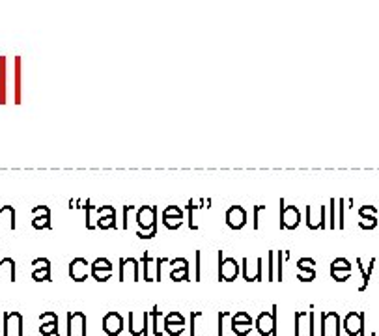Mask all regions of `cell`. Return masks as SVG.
<instances>
[{
	"instance_id": "obj_21",
	"label": "cell",
	"mask_w": 379,
	"mask_h": 336,
	"mask_svg": "<svg viewBox=\"0 0 379 336\" xmlns=\"http://www.w3.org/2000/svg\"><path fill=\"white\" fill-rule=\"evenodd\" d=\"M202 204H204V200L200 198V202H198V206H196V200L195 198H191L189 204L185 206V209H187V223H189V228L191 230H198V224L195 223V211L196 209H202Z\"/></svg>"
},
{
	"instance_id": "obj_24",
	"label": "cell",
	"mask_w": 379,
	"mask_h": 336,
	"mask_svg": "<svg viewBox=\"0 0 379 336\" xmlns=\"http://www.w3.org/2000/svg\"><path fill=\"white\" fill-rule=\"evenodd\" d=\"M84 209H86V228L88 230H93V228L98 226V221L93 219V215H98V207L92 206L90 200H86L84 202Z\"/></svg>"
},
{
	"instance_id": "obj_20",
	"label": "cell",
	"mask_w": 379,
	"mask_h": 336,
	"mask_svg": "<svg viewBox=\"0 0 379 336\" xmlns=\"http://www.w3.org/2000/svg\"><path fill=\"white\" fill-rule=\"evenodd\" d=\"M8 99V64L6 56H0V105H6Z\"/></svg>"
},
{
	"instance_id": "obj_7",
	"label": "cell",
	"mask_w": 379,
	"mask_h": 336,
	"mask_svg": "<svg viewBox=\"0 0 379 336\" xmlns=\"http://www.w3.org/2000/svg\"><path fill=\"white\" fill-rule=\"evenodd\" d=\"M136 224L138 230H152L153 226H157V207L155 206H140L136 209Z\"/></svg>"
},
{
	"instance_id": "obj_60",
	"label": "cell",
	"mask_w": 379,
	"mask_h": 336,
	"mask_svg": "<svg viewBox=\"0 0 379 336\" xmlns=\"http://www.w3.org/2000/svg\"><path fill=\"white\" fill-rule=\"evenodd\" d=\"M75 202L77 200H69V207H71V209H75Z\"/></svg>"
},
{
	"instance_id": "obj_19",
	"label": "cell",
	"mask_w": 379,
	"mask_h": 336,
	"mask_svg": "<svg viewBox=\"0 0 379 336\" xmlns=\"http://www.w3.org/2000/svg\"><path fill=\"white\" fill-rule=\"evenodd\" d=\"M293 334L295 336H303L304 332L309 334V312H303V310H297L293 314Z\"/></svg>"
},
{
	"instance_id": "obj_26",
	"label": "cell",
	"mask_w": 379,
	"mask_h": 336,
	"mask_svg": "<svg viewBox=\"0 0 379 336\" xmlns=\"http://www.w3.org/2000/svg\"><path fill=\"white\" fill-rule=\"evenodd\" d=\"M152 263H155V260H153L152 256L148 254V252H144L142 254V267H144V280L146 282H153L155 278H153V275H152Z\"/></svg>"
},
{
	"instance_id": "obj_40",
	"label": "cell",
	"mask_w": 379,
	"mask_h": 336,
	"mask_svg": "<svg viewBox=\"0 0 379 336\" xmlns=\"http://www.w3.org/2000/svg\"><path fill=\"white\" fill-rule=\"evenodd\" d=\"M330 269H347V271H351V263L346 258H335L330 261Z\"/></svg>"
},
{
	"instance_id": "obj_23",
	"label": "cell",
	"mask_w": 379,
	"mask_h": 336,
	"mask_svg": "<svg viewBox=\"0 0 379 336\" xmlns=\"http://www.w3.org/2000/svg\"><path fill=\"white\" fill-rule=\"evenodd\" d=\"M357 266H359V269H361V275H363V280H364V284H363L361 287H359V290H361V292H364V290L368 287V280H370V275H372V271H374L375 260L372 258V260H370V266L366 267V269H364L363 260H361V258H357Z\"/></svg>"
},
{
	"instance_id": "obj_55",
	"label": "cell",
	"mask_w": 379,
	"mask_h": 336,
	"mask_svg": "<svg viewBox=\"0 0 379 336\" xmlns=\"http://www.w3.org/2000/svg\"><path fill=\"white\" fill-rule=\"evenodd\" d=\"M309 334H318V331H316V312H309Z\"/></svg>"
},
{
	"instance_id": "obj_12",
	"label": "cell",
	"mask_w": 379,
	"mask_h": 336,
	"mask_svg": "<svg viewBox=\"0 0 379 336\" xmlns=\"http://www.w3.org/2000/svg\"><path fill=\"white\" fill-rule=\"evenodd\" d=\"M103 331L105 334L108 336H118L120 332L124 331V318H122V314H118L116 310H110V312H107L103 318Z\"/></svg>"
},
{
	"instance_id": "obj_29",
	"label": "cell",
	"mask_w": 379,
	"mask_h": 336,
	"mask_svg": "<svg viewBox=\"0 0 379 336\" xmlns=\"http://www.w3.org/2000/svg\"><path fill=\"white\" fill-rule=\"evenodd\" d=\"M232 316H233V314H230V312H224V310L217 314V320H219V325H217V334H219V336H224V334H226V329H224V327H226V323H224V321H226V320H232Z\"/></svg>"
},
{
	"instance_id": "obj_32",
	"label": "cell",
	"mask_w": 379,
	"mask_h": 336,
	"mask_svg": "<svg viewBox=\"0 0 379 336\" xmlns=\"http://www.w3.org/2000/svg\"><path fill=\"white\" fill-rule=\"evenodd\" d=\"M159 316H161V310H159L157 306H153V308L150 310V320H152V332L155 336H161L162 334V331H159V325H157Z\"/></svg>"
},
{
	"instance_id": "obj_2",
	"label": "cell",
	"mask_w": 379,
	"mask_h": 336,
	"mask_svg": "<svg viewBox=\"0 0 379 336\" xmlns=\"http://www.w3.org/2000/svg\"><path fill=\"white\" fill-rule=\"evenodd\" d=\"M278 204H280V230H295L301 223V211L297 206H286L284 198H280Z\"/></svg>"
},
{
	"instance_id": "obj_34",
	"label": "cell",
	"mask_w": 379,
	"mask_h": 336,
	"mask_svg": "<svg viewBox=\"0 0 379 336\" xmlns=\"http://www.w3.org/2000/svg\"><path fill=\"white\" fill-rule=\"evenodd\" d=\"M275 258H276V252H275V250H269V256H267V260H269V266H267V269H269V273H267V280H271V282L276 280V275H275Z\"/></svg>"
},
{
	"instance_id": "obj_8",
	"label": "cell",
	"mask_w": 379,
	"mask_h": 336,
	"mask_svg": "<svg viewBox=\"0 0 379 336\" xmlns=\"http://www.w3.org/2000/svg\"><path fill=\"white\" fill-rule=\"evenodd\" d=\"M129 332L133 336L150 334V312H142L140 318L136 312H129Z\"/></svg>"
},
{
	"instance_id": "obj_9",
	"label": "cell",
	"mask_w": 379,
	"mask_h": 336,
	"mask_svg": "<svg viewBox=\"0 0 379 336\" xmlns=\"http://www.w3.org/2000/svg\"><path fill=\"white\" fill-rule=\"evenodd\" d=\"M86 314L84 312H67V334L86 336Z\"/></svg>"
},
{
	"instance_id": "obj_49",
	"label": "cell",
	"mask_w": 379,
	"mask_h": 336,
	"mask_svg": "<svg viewBox=\"0 0 379 336\" xmlns=\"http://www.w3.org/2000/svg\"><path fill=\"white\" fill-rule=\"evenodd\" d=\"M202 316H204L202 312H191V316H189V318H191V321H189V334L191 336H196V320H198V318H202Z\"/></svg>"
},
{
	"instance_id": "obj_42",
	"label": "cell",
	"mask_w": 379,
	"mask_h": 336,
	"mask_svg": "<svg viewBox=\"0 0 379 336\" xmlns=\"http://www.w3.org/2000/svg\"><path fill=\"white\" fill-rule=\"evenodd\" d=\"M304 213H306V226H309L310 230H320V223L312 217V206L304 207Z\"/></svg>"
},
{
	"instance_id": "obj_18",
	"label": "cell",
	"mask_w": 379,
	"mask_h": 336,
	"mask_svg": "<svg viewBox=\"0 0 379 336\" xmlns=\"http://www.w3.org/2000/svg\"><path fill=\"white\" fill-rule=\"evenodd\" d=\"M8 230H15V207L13 206H2L0 204V230L2 228Z\"/></svg>"
},
{
	"instance_id": "obj_15",
	"label": "cell",
	"mask_w": 379,
	"mask_h": 336,
	"mask_svg": "<svg viewBox=\"0 0 379 336\" xmlns=\"http://www.w3.org/2000/svg\"><path fill=\"white\" fill-rule=\"evenodd\" d=\"M39 332L43 336H58V316L54 312H43L39 316Z\"/></svg>"
},
{
	"instance_id": "obj_47",
	"label": "cell",
	"mask_w": 379,
	"mask_h": 336,
	"mask_svg": "<svg viewBox=\"0 0 379 336\" xmlns=\"http://www.w3.org/2000/svg\"><path fill=\"white\" fill-rule=\"evenodd\" d=\"M32 226L36 230H45V228H51V219L49 217H38L32 221Z\"/></svg>"
},
{
	"instance_id": "obj_59",
	"label": "cell",
	"mask_w": 379,
	"mask_h": 336,
	"mask_svg": "<svg viewBox=\"0 0 379 336\" xmlns=\"http://www.w3.org/2000/svg\"><path fill=\"white\" fill-rule=\"evenodd\" d=\"M196 280L200 282V250H196Z\"/></svg>"
},
{
	"instance_id": "obj_27",
	"label": "cell",
	"mask_w": 379,
	"mask_h": 336,
	"mask_svg": "<svg viewBox=\"0 0 379 336\" xmlns=\"http://www.w3.org/2000/svg\"><path fill=\"white\" fill-rule=\"evenodd\" d=\"M98 228H101V230H108V228L116 230V228H118V224H116V213H110V215L99 217L98 219Z\"/></svg>"
},
{
	"instance_id": "obj_35",
	"label": "cell",
	"mask_w": 379,
	"mask_h": 336,
	"mask_svg": "<svg viewBox=\"0 0 379 336\" xmlns=\"http://www.w3.org/2000/svg\"><path fill=\"white\" fill-rule=\"evenodd\" d=\"M90 269H112V261L101 256V258H96L93 263H90Z\"/></svg>"
},
{
	"instance_id": "obj_28",
	"label": "cell",
	"mask_w": 379,
	"mask_h": 336,
	"mask_svg": "<svg viewBox=\"0 0 379 336\" xmlns=\"http://www.w3.org/2000/svg\"><path fill=\"white\" fill-rule=\"evenodd\" d=\"M164 325H187V323H185V318L181 316V312L172 310L170 314L164 316Z\"/></svg>"
},
{
	"instance_id": "obj_38",
	"label": "cell",
	"mask_w": 379,
	"mask_h": 336,
	"mask_svg": "<svg viewBox=\"0 0 379 336\" xmlns=\"http://www.w3.org/2000/svg\"><path fill=\"white\" fill-rule=\"evenodd\" d=\"M336 200L335 198H330V202H329V211H330V215H329V228L330 230H335V228H338V221H336Z\"/></svg>"
},
{
	"instance_id": "obj_51",
	"label": "cell",
	"mask_w": 379,
	"mask_h": 336,
	"mask_svg": "<svg viewBox=\"0 0 379 336\" xmlns=\"http://www.w3.org/2000/svg\"><path fill=\"white\" fill-rule=\"evenodd\" d=\"M187 325H164V332L170 336H179L181 332H185Z\"/></svg>"
},
{
	"instance_id": "obj_36",
	"label": "cell",
	"mask_w": 379,
	"mask_h": 336,
	"mask_svg": "<svg viewBox=\"0 0 379 336\" xmlns=\"http://www.w3.org/2000/svg\"><path fill=\"white\" fill-rule=\"evenodd\" d=\"M170 278L174 282H187L189 280V269H174V271H170Z\"/></svg>"
},
{
	"instance_id": "obj_44",
	"label": "cell",
	"mask_w": 379,
	"mask_h": 336,
	"mask_svg": "<svg viewBox=\"0 0 379 336\" xmlns=\"http://www.w3.org/2000/svg\"><path fill=\"white\" fill-rule=\"evenodd\" d=\"M170 271H174V269H189V261H187V258H174V260H170Z\"/></svg>"
},
{
	"instance_id": "obj_25",
	"label": "cell",
	"mask_w": 379,
	"mask_h": 336,
	"mask_svg": "<svg viewBox=\"0 0 379 336\" xmlns=\"http://www.w3.org/2000/svg\"><path fill=\"white\" fill-rule=\"evenodd\" d=\"M15 105H21V56H15Z\"/></svg>"
},
{
	"instance_id": "obj_17",
	"label": "cell",
	"mask_w": 379,
	"mask_h": 336,
	"mask_svg": "<svg viewBox=\"0 0 379 336\" xmlns=\"http://www.w3.org/2000/svg\"><path fill=\"white\" fill-rule=\"evenodd\" d=\"M4 278L8 282H15L17 267L13 258H2L0 260V280H4Z\"/></svg>"
},
{
	"instance_id": "obj_48",
	"label": "cell",
	"mask_w": 379,
	"mask_h": 336,
	"mask_svg": "<svg viewBox=\"0 0 379 336\" xmlns=\"http://www.w3.org/2000/svg\"><path fill=\"white\" fill-rule=\"evenodd\" d=\"M297 278L301 282H312L316 278V269H304V271H299Z\"/></svg>"
},
{
	"instance_id": "obj_53",
	"label": "cell",
	"mask_w": 379,
	"mask_h": 336,
	"mask_svg": "<svg viewBox=\"0 0 379 336\" xmlns=\"http://www.w3.org/2000/svg\"><path fill=\"white\" fill-rule=\"evenodd\" d=\"M157 235V226H153L152 230H148V232H144V230H138L136 232V237L138 239H152Z\"/></svg>"
},
{
	"instance_id": "obj_13",
	"label": "cell",
	"mask_w": 379,
	"mask_h": 336,
	"mask_svg": "<svg viewBox=\"0 0 379 336\" xmlns=\"http://www.w3.org/2000/svg\"><path fill=\"white\" fill-rule=\"evenodd\" d=\"M90 273H92V269H90V263H88L84 258H75V260H71V263H69L71 280L84 282L88 277H90Z\"/></svg>"
},
{
	"instance_id": "obj_5",
	"label": "cell",
	"mask_w": 379,
	"mask_h": 336,
	"mask_svg": "<svg viewBox=\"0 0 379 336\" xmlns=\"http://www.w3.org/2000/svg\"><path fill=\"white\" fill-rule=\"evenodd\" d=\"M4 336H22V314L17 310L4 312V327H2Z\"/></svg>"
},
{
	"instance_id": "obj_37",
	"label": "cell",
	"mask_w": 379,
	"mask_h": 336,
	"mask_svg": "<svg viewBox=\"0 0 379 336\" xmlns=\"http://www.w3.org/2000/svg\"><path fill=\"white\" fill-rule=\"evenodd\" d=\"M330 277L335 278L336 282H346L347 278L351 277V271H347V269H330Z\"/></svg>"
},
{
	"instance_id": "obj_41",
	"label": "cell",
	"mask_w": 379,
	"mask_h": 336,
	"mask_svg": "<svg viewBox=\"0 0 379 336\" xmlns=\"http://www.w3.org/2000/svg\"><path fill=\"white\" fill-rule=\"evenodd\" d=\"M32 278L36 282L51 280V267L49 269H36V271H32Z\"/></svg>"
},
{
	"instance_id": "obj_22",
	"label": "cell",
	"mask_w": 379,
	"mask_h": 336,
	"mask_svg": "<svg viewBox=\"0 0 379 336\" xmlns=\"http://www.w3.org/2000/svg\"><path fill=\"white\" fill-rule=\"evenodd\" d=\"M290 250H276V282L284 278V261L290 260Z\"/></svg>"
},
{
	"instance_id": "obj_43",
	"label": "cell",
	"mask_w": 379,
	"mask_h": 336,
	"mask_svg": "<svg viewBox=\"0 0 379 336\" xmlns=\"http://www.w3.org/2000/svg\"><path fill=\"white\" fill-rule=\"evenodd\" d=\"M359 215H361V219L377 217V207L375 206H363L361 209H359Z\"/></svg>"
},
{
	"instance_id": "obj_30",
	"label": "cell",
	"mask_w": 379,
	"mask_h": 336,
	"mask_svg": "<svg viewBox=\"0 0 379 336\" xmlns=\"http://www.w3.org/2000/svg\"><path fill=\"white\" fill-rule=\"evenodd\" d=\"M346 200H344V198H338V200H336V209H338V211H336V213H338V228H340V230H344V226H346V215H344V213H346Z\"/></svg>"
},
{
	"instance_id": "obj_6",
	"label": "cell",
	"mask_w": 379,
	"mask_h": 336,
	"mask_svg": "<svg viewBox=\"0 0 379 336\" xmlns=\"http://www.w3.org/2000/svg\"><path fill=\"white\" fill-rule=\"evenodd\" d=\"M230 329L233 331V334L238 336H249L250 331H252V318H250L249 312H245V310H239V312H235V314L232 316V320H230Z\"/></svg>"
},
{
	"instance_id": "obj_11",
	"label": "cell",
	"mask_w": 379,
	"mask_h": 336,
	"mask_svg": "<svg viewBox=\"0 0 379 336\" xmlns=\"http://www.w3.org/2000/svg\"><path fill=\"white\" fill-rule=\"evenodd\" d=\"M321 327H320V334H340V316L336 312H321Z\"/></svg>"
},
{
	"instance_id": "obj_16",
	"label": "cell",
	"mask_w": 379,
	"mask_h": 336,
	"mask_svg": "<svg viewBox=\"0 0 379 336\" xmlns=\"http://www.w3.org/2000/svg\"><path fill=\"white\" fill-rule=\"evenodd\" d=\"M342 327L347 332V336H361L363 334V314L361 312H349Z\"/></svg>"
},
{
	"instance_id": "obj_14",
	"label": "cell",
	"mask_w": 379,
	"mask_h": 336,
	"mask_svg": "<svg viewBox=\"0 0 379 336\" xmlns=\"http://www.w3.org/2000/svg\"><path fill=\"white\" fill-rule=\"evenodd\" d=\"M226 224L232 230H241L247 224V209L243 206H230L226 211Z\"/></svg>"
},
{
	"instance_id": "obj_31",
	"label": "cell",
	"mask_w": 379,
	"mask_h": 336,
	"mask_svg": "<svg viewBox=\"0 0 379 336\" xmlns=\"http://www.w3.org/2000/svg\"><path fill=\"white\" fill-rule=\"evenodd\" d=\"M183 217L185 213L178 206H167V209L162 211V219H181L183 221Z\"/></svg>"
},
{
	"instance_id": "obj_52",
	"label": "cell",
	"mask_w": 379,
	"mask_h": 336,
	"mask_svg": "<svg viewBox=\"0 0 379 336\" xmlns=\"http://www.w3.org/2000/svg\"><path fill=\"white\" fill-rule=\"evenodd\" d=\"M162 224H164L168 230H178V228L183 224V221H181V219H162Z\"/></svg>"
},
{
	"instance_id": "obj_57",
	"label": "cell",
	"mask_w": 379,
	"mask_h": 336,
	"mask_svg": "<svg viewBox=\"0 0 379 336\" xmlns=\"http://www.w3.org/2000/svg\"><path fill=\"white\" fill-rule=\"evenodd\" d=\"M264 209H266V206H254V224H252L254 230H260V211H264Z\"/></svg>"
},
{
	"instance_id": "obj_1",
	"label": "cell",
	"mask_w": 379,
	"mask_h": 336,
	"mask_svg": "<svg viewBox=\"0 0 379 336\" xmlns=\"http://www.w3.org/2000/svg\"><path fill=\"white\" fill-rule=\"evenodd\" d=\"M217 258H219V275H217V280L219 282H233L239 277V267L238 260L235 258H226L222 250H217Z\"/></svg>"
},
{
	"instance_id": "obj_54",
	"label": "cell",
	"mask_w": 379,
	"mask_h": 336,
	"mask_svg": "<svg viewBox=\"0 0 379 336\" xmlns=\"http://www.w3.org/2000/svg\"><path fill=\"white\" fill-rule=\"evenodd\" d=\"M32 266H34V271H36V269H49L51 261L47 260V258H36V260L32 261Z\"/></svg>"
},
{
	"instance_id": "obj_4",
	"label": "cell",
	"mask_w": 379,
	"mask_h": 336,
	"mask_svg": "<svg viewBox=\"0 0 379 336\" xmlns=\"http://www.w3.org/2000/svg\"><path fill=\"white\" fill-rule=\"evenodd\" d=\"M129 277L133 282L140 280V261L136 258H120V282H125Z\"/></svg>"
},
{
	"instance_id": "obj_3",
	"label": "cell",
	"mask_w": 379,
	"mask_h": 336,
	"mask_svg": "<svg viewBox=\"0 0 379 336\" xmlns=\"http://www.w3.org/2000/svg\"><path fill=\"white\" fill-rule=\"evenodd\" d=\"M256 331L260 332V336H276V304H273L271 312H260V316L256 318Z\"/></svg>"
},
{
	"instance_id": "obj_62",
	"label": "cell",
	"mask_w": 379,
	"mask_h": 336,
	"mask_svg": "<svg viewBox=\"0 0 379 336\" xmlns=\"http://www.w3.org/2000/svg\"><path fill=\"white\" fill-rule=\"evenodd\" d=\"M361 336H363V334H361Z\"/></svg>"
},
{
	"instance_id": "obj_45",
	"label": "cell",
	"mask_w": 379,
	"mask_h": 336,
	"mask_svg": "<svg viewBox=\"0 0 379 336\" xmlns=\"http://www.w3.org/2000/svg\"><path fill=\"white\" fill-rule=\"evenodd\" d=\"M316 260L314 258H301L297 260V269L299 271H304V269H314Z\"/></svg>"
},
{
	"instance_id": "obj_39",
	"label": "cell",
	"mask_w": 379,
	"mask_h": 336,
	"mask_svg": "<svg viewBox=\"0 0 379 336\" xmlns=\"http://www.w3.org/2000/svg\"><path fill=\"white\" fill-rule=\"evenodd\" d=\"M164 263H170V260L164 258V256H161V258L155 260V282L162 280V266H164Z\"/></svg>"
},
{
	"instance_id": "obj_46",
	"label": "cell",
	"mask_w": 379,
	"mask_h": 336,
	"mask_svg": "<svg viewBox=\"0 0 379 336\" xmlns=\"http://www.w3.org/2000/svg\"><path fill=\"white\" fill-rule=\"evenodd\" d=\"M32 215H34V219H38V217H49L51 219V207L49 206H36L32 209Z\"/></svg>"
},
{
	"instance_id": "obj_61",
	"label": "cell",
	"mask_w": 379,
	"mask_h": 336,
	"mask_svg": "<svg viewBox=\"0 0 379 336\" xmlns=\"http://www.w3.org/2000/svg\"><path fill=\"white\" fill-rule=\"evenodd\" d=\"M0 260H2V256H0Z\"/></svg>"
},
{
	"instance_id": "obj_10",
	"label": "cell",
	"mask_w": 379,
	"mask_h": 336,
	"mask_svg": "<svg viewBox=\"0 0 379 336\" xmlns=\"http://www.w3.org/2000/svg\"><path fill=\"white\" fill-rule=\"evenodd\" d=\"M262 273H264V261H262V256H258L254 260V266H250L249 258H243L241 261V275L247 282H260L262 280Z\"/></svg>"
},
{
	"instance_id": "obj_58",
	"label": "cell",
	"mask_w": 379,
	"mask_h": 336,
	"mask_svg": "<svg viewBox=\"0 0 379 336\" xmlns=\"http://www.w3.org/2000/svg\"><path fill=\"white\" fill-rule=\"evenodd\" d=\"M110 213H116L114 206H99L98 207V215H99V217H103V215H110Z\"/></svg>"
},
{
	"instance_id": "obj_56",
	"label": "cell",
	"mask_w": 379,
	"mask_h": 336,
	"mask_svg": "<svg viewBox=\"0 0 379 336\" xmlns=\"http://www.w3.org/2000/svg\"><path fill=\"white\" fill-rule=\"evenodd\" d=\"M329 228L327 224V206H320V230Z\"/></svg>"
},
{
	"instance_id": "obj_50",
	"label": "cell",
	"mask_w": 379,
	"mask_h": 336,
	"mask_svg": "<svg viewBox=\"0 0 379 336\" xmlns=\"http://www.w3.org/2000/svg\"><path fill=\"white\" fill-rule=\"evenodd\" d=\"M377 217H370V219H363V221H359V226L363 228V230H374L375 226H377Z\"/></svg>"
},
{
	"instance_id": "obj_33",
	"label": "cell",
	"mask_w": 379,
	"mask_h": 336,
	"mask_svg": "<svg viewBox=\"0 0 379 336\" xmlns=\"http://www.w3.org/2000/svg\"><path fill=\"white\" fill-rule=\"evenodd\" d=\"M90 275L98 282H107L108 278L112 277V269H92Z\"/></svg>"
}]
</instances>
